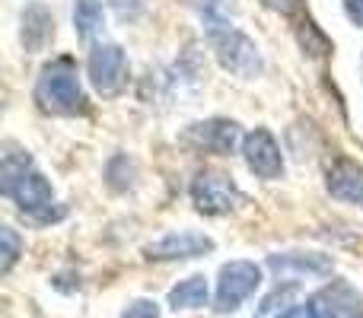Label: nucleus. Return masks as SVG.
<instances>
[{"mask_svg": "<svg viewBox=\"0 0 363 318\" xmlns=\"http://www.w3.org/2000/svg\"><path fill=\"white\" fill-rule=\"evenodd\" d=\"M121 318H160V306L153 300H134Z\"/></svg>", "mask_w": 363, "mask_h": 318, "instance_id": "nucleus-17", "label": "nucleus"}, {"mask_svg": "<svg viewBox=\"0 0 363 318\" xmlns=\"http://www.w3.org/2000/svg\"><path fill=\"white\" fill-rule=\"evenodd\" d=\"M112 6L118 13V19H138L144 13L147 0H112Z\"/></svg>", "mask_w": 363, "mask_h": 318, "instance_id": "nucleus-18", "label": "nucleus"}, {"mask_svg": "<svg viewBox=\"0 0 363 318\" xmlns=\"http://www.w3.org/2000/svg\"><path fill=\"white\" fill-rule=\"evenodd\" d=\"M351 318H363V312H354V315H351Z\"/></svg>", "mask_w": 363, "mask_h": 318, "instance_id": "nucleus-22", "label": "nucleus"}, {"mask_svg": "<svg viewBox=\"0 0 363 318\" xmlns=\"http://www.w3.org/2000/svg\"><path fill=\"white\" fill-rule=\"evenodd\" d=\"M51 32H55V19L45 10L42 4H29L23 10V45L29 51H42L51 42Z\"/></svg>", "mask_w": 363, "mask_h": 318, "instance_id": "nucleus-13", "label": "nucleus"}, {"mask_svg": "<svg viewBox=\"0 0 363 318\" xmlns=\"http://www.w3.org/2000/svg\"><path fill=\"white\" fill-rule=\"evenodd\" d=\"M347 16L354 19V25L363 29V0H347Z\"/></svg>", "mask_w": 363, "mask_h": 318, "instance_id": "nucleus-20", "label": "nucleus"}, {"mask_svg": "<svg viewBox=\"0 0 363 318\" xmlns=\"http://www.w3.org/2000/svg\"><path fill=\"white\" fill-rule=\"evenodd\" d=\"M0 191H4V198H10L23 213H29V217H35V220H51L55 191H51V185L42 178V175L32 172V166L26 169V172H19L16 178L4 181Z\"/></svg>", "mask_w": 363, "mask_h": 318, "instance_id": "nucleus-4", "label": "nucleus"}, {"mask_svg": "<svg viewBox=\"0 0 363 318\" xmlns=\"http://www.w3.org/2000/svg\"><path fill=\"white\" fill-rule=\"evenodd\" d=\"M268 10H274V13H284V16H290V13H296L300 10V4L303 0H262Z\"/></svg>", "mask_w": 363, "mask_h": 318, "instance_id": "nucleus-19", "label": "nucleus"}, {"mask_svg": "<svg viewBox=\"0 0 363 318\" xmlns=\"http://www.w3.org/2000/svg\"><path fill=\"white\" fill-rule=\"evenodd\" d=\"M89 80L102 96L121 93L128 80V57L118 45H99L89 55Z\"/></svg>", "mask_w": 363, "mask_h": 318, "instance_id": "nucleus-6", "label": "nucleus"}, {"mask_svg": "<svg viewBox=\"0 0 363 318\" xmlns=\"http://www.w3.org/2000/svg\"><path fill=\"white\" fill-rule=\"evenodd\" d=\"M185 137L191 140L194 147H201V150L230 157L239 144V125L236 121H226V118H211V121H201V125H191Z\"/></svg>", "mask_w": 363, "mask_h": 318, "instance_id": "nucleus-9", "label": "nucleus"}, {"mask_svg": "<svg viewBox=\"0 0 363 318\" xmlns=\"http://www.w3.org/2000/svg\"><path fill=\"white\" fill-rule=\"evenodd\" d=\"M207 35H211V45L217 51V61L230 74L242 76V80H252V76L262 74V55H258L255 42L245 32H239L236 25L220 19V23H207Z\"/></svg>", "mask_w": 363, "mask_h": 318, "instance_id": "nucleus-2", "label": "nucleus"}, {"mask_svg": "<svg viewBox=\"0 0 363 318\" xmlns=\"http://www.w3.org/2000/svg\"><path fill=\"white\" fill-rule=\"evenodd\" d=\"M0 242H4V251H0V255H4L0 271H4V274H10V268L16 264V258H19V236L10 229V226H4V229H0Z\"/></svg>", "mask_w": 363, "mask_h": 318, "instance_id": "nucleus-16", "label": "nucleus"}, {"mask_svg": "<svg viewBox=\"0 0 363 318\" xmlns=\"http://www.w3.org/2000/svg\"><path fill=\"white\" fill-rule=\"evenodd\" d=\"M277 318H309V312H306V306H294V309H287V312H281Z\"/></svg>", "mask_w": 363, "mask_h": 318, "instance_id": "nucleus-21", "label": "nucleus"}, {"mask_svg": "<svg viewBox=\"0 0 363 318\" xmlns=\"http://www.w3.org/2000/svg\"><path fill=\"white\" fill-rule=\"evenodd\" d=\"M191 200L201 213L220 217L239 204V188L220 172H198L191 178Z\"/></svg>", "mask_w": 363, "mask_h": 318, "instance_id": "nucleus-5", "label": "nucleus"}, {"mask_svg": "<svg viewBox=\"0 0 363 318\" xmlns=\"http://www.w3.org/2000/svg\"><path fill=\"white\" fill-rule=\"evenodd\" d=\"M242 153H245V162H249V169L258 175V178H281L284 157H281V147H277V140L271 137V131H264V127H255V131L245 137Z\"/></svg>", "mask_w": 363, "mask_h": 318, "instance_id": "nucleus-7", "label": "nucleus"}, {"mask_svg": "<svg viewBox=\"0 0 363 318\" xmlns=\"http://www.w3.org/2000/svg\"><path fill=\"white\" fill-rule=\"evenodd\" d=\"M207 251H213V239L191 232V229L169 232L160 242L147 245V258L150 261H182V258H201Z\"/></svg>", "mask_w": 363, "mask_h": 318, "instance_id": "nucleus-8", "label": "nucleus"}, {"mask_svg": "<svg viewBox=\"0 0 363 318\" xmlns=\"http://www.w3.org/2000/svg\"><path fill=\"white\" fill-rule=\"evenodd\" d=\"M357 306H360V296L354 293L345 280H335L332 287L309 296L306 312H309V318H341L347 309H357Z\"/></svg>", "mask_w": 363, "mask_h": 318, "instance_id": "nucleus-10", "label": "nucleus"}, {"mask_svg": "<svg viewBox=\"0 0 363 318\" xmlns=\"http://www.w3.org/2000/svg\"><path fill=\"white\" fill-rule=\"evenodd\" d=\"M35 99L45 112L55 115H80L86 112V96L80 89V76H77V64L70 57H57V61L45 64L35 83Z\"/></svg>", "mask_w": 363, "mask_h": 318, "instance_id": "nucleus-1", "label": "nucleus"}, {"mask_svg": "<svg viewBox=\"0 0 363 318\" xmlns=\"http://www.w3.org/2000/svg\"><path fill=\"white\" fill-rule=\"evenodd\" d=\"M328 191L341 200L363 207V169L351 159H341L338 166L328 172Z\"/></svg>", "mask_w": 363, "mask_h": 318, "instance_id": "nucleus-12", "label": "nucleus"}, {"mask_svg": "<svg viewBox=\"0 0 363 318\" xmlns=\"http://www.w3.org/2000/svg\"><path fill=\"white\" fill-rule=\"evenodd\" d=\"M262 283V268L255 261H230L220 268V280H217V309L220 315L226 312H236L245 300L258 290Z\"/></svg>", "mask_w": 363, "mask_h": 318, "instance_id": "nucleus-3", "label": "nucleus"}, {"mask_svg": "<svg viewBox=\"0 0 363 318\" xmlns=\"http://www.w3.org/2000/svg\"><path fill=\"white\" fill-rule=\"evenodd\" d=\"M169 306L176 309H201L207 306V280L204 277H188L179 287L169 290Z\"/></svg>", "mask_w": 363, "mask_h": 318, "instance_id": "nucleus-14", "label": "nucleus"}, {"mask_svg": "<svg viewBox=\"0 0 363 318\" xmlns=\"http://www.w3.org/2000/svg\"><path fill=\"white\" fill-rule=\"evenodd\" d=\"M74 25L83 38H89L102 25V4L99 0H77L74 10Z\"/></svg>", "mask_w": 363, "mask_h": 318, "instance_id": "nucleus-15", "label": "nucleus"}, {"mask_svg": "<svg viewBox=\"0 0 363 318\" xmlns=\"http://www.w3.org/2000/svg\"><path fill=\"white\" fill-rule=\"evenodd\" d=\"M268 268L277 277H325L332 274V258L315 255V251H287V255H271Z\"/></svg>", "mask_w": 363, "mask_h": 318, "instance_id": "nucleus-11", "label": "nucleus"}]
</instances>
